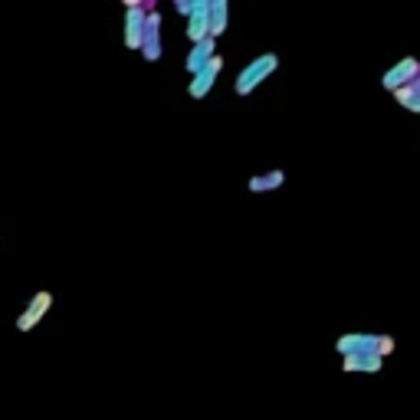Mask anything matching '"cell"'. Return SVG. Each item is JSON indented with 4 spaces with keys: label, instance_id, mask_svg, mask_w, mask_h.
I'll use <instances>...</instances> for the list:
<instances>
[{
    "label": "cell",
    "instance_id": "6da1fadb",
    "mask_svg": "<svg viewBox=\"0 0 420 420\" xmlns=\"http://www.w3.org/2000/svg\"><path fill=\"white\" fill-rule=\"evenodd\" d=\"M276 66H280V56H276V53L256 56L253 63H247L243 69H240L237 82H233V92H237V96H249L253 89H259L273 73H276Z\"/></svg>",
    "mask_w": 420,
    "mask_h": 420
},
{
    "label": "cell",
    "instance_id": "7a4b0ae2",
    "mask_svg": "<svg viewBox=\"0 0 420 420\" xmlns=\"http://www.w3.org/2000/svg\"><path fill=\"white\" fill-rule=\"evenodd\" d=\"M138 53L145 56V63H158L161 59V13L148 10L145 13V27H141V43Z\"/></svg>",
    "mask_w": 420,
    "mask_h": 420
},
{
    "label": "cell",
    "instance_id": "3957f363",
    "mask_svg": "<svg viewBox=\"0 0 420 420\" xmlns=\"http://www.w3.org/2000/svg\"><path fill=\"white\" fill-rule=\"evenodd\" d=\"M220 69H224V56H210L207 59V66L204 69H197L191 79H187V96L191 99H207V92L214 89V82H217V75H220Z\"/></svg>",
    "mask_w": 420,
    "mask_h": 420
},
{
    "label": "cell",
    "instance_id": "277c9868",
    "mask_svg": "<svg viewBox=\"0 0 420 420\" xmlns=\"http://www.w3.org/2000/svg\"><path fill=\"white\" fill-rule=\"evenodd\" d=\"M50 305H53V292L40 289L30 299V305L20 312V319H17V332H30V328H36V325H40V319L50 312Z\"/></svg>",
    "mask_w": 420,
    "mask_h": 420
},
{
    "label": "cell",
    "instance_id": "5b68a950",
    "mask_svg": "<svg viewBox=\"0 0 420 420\" xmlns=\"http://www.w3.org/2000/svg\"><path fill=\"white\" fill-rule=\"evenodd\" d=\"M410 79H420V66H417V59H414V56H404L400 63H394L388 73L381 75V86L391 92V89L404 86V82H410Z\"/></svg>",
    "mask_w": 420,
    "mask_h": 420
},
{
    "label": "cell",
    "instance_id": "8992f818",
    "mask_svg": "<svg viewBox=\"0 0 420 420\" xmlns=\"http://www.w3.org/2000/svg\"><path fill=\"white\" fill-rule=\"evenodd\" d=\"M145 7H125V50L138 53V43H141V27H145Z\"/></svg>",
    "mask_w": 420,
    "mask_h": 420
},
{
    "label": "cell",
    "instance_id": "52a82bcc",
    "mask_svg": "<svg viewBox=\"0 0 420 420\" xmlns=\"http://www.w3.org/2000/svg\"><path fill=\"white\" fill-rule=\"evenodd\" d=\"M217 53V40L214 36H204V40H197V43H191V53H187V59H184V69H187V75H194L197 69H204L207 59Z\"/></svg>",
    "mask_w": 420,
    "mask_h": 420
},
{
    "label": "cell",
    "instance_id": "ba28073f",
    "mask_svg": "<svg viewBox=\"0 0 420 420\" xmlns=\"http://www.w3.org/2000/svg\"><path fill=\"white\" fill-rule=\"evenodd\" d=\"M384 358L375 355V352H352V355H342V371H365V375H375L381 371Z\"/></svg>",
    "mask_w": 420,
    "mask_h": 420
},
{
    "label": "cell",
    "instance_id": "9c48e42d",
    "mask_svg": "<svg viewBox=\"0 0 420 420\" xmlns=\"http://www.w3.org/2000/svg\"><path fill=\"white\" fill-rule=\"evenodd\" d=\"M377 348V335H368V332H352V335H342L335 342V352L338 355H352V352H375Z\"/></svg>",
    "mask_w": 420,
    "mask_h": 420
},
{
    "label": "cell",
    "instance_id": "30bf717a",
    "mask_svg": "<svg viewBox=\"0 0 420 420\" xmlns=\"http://www.w3.org/2000/svg\"><path fill=\"white\" fill-rule=\"evenodd\" d=\"M184 33H187V40H191V43H197V40L210 36L207 7H191V10H187V27H184Z\"/></svg>",
    "mask_w": 420,
    "mask_h": 420
},
{
    "label": "cell",
    "instance_id": "8fae6325",
    "mask_svg": "<svg viewBox=\"0 0 420 420\" xmlns=\"http://www.w3.org/2000/svg\"><path fill=\"white\" fill-rule=\"evenodd\" d=\"M207 20H210V36H220L230 23V0H207Z\"/></svg>",
    "mask_w": 420,
    "mask_h": 420
},
{
    "label": "cell",
    "instance_id": "7c38bea8",
    "mask_svg": "<svg viewBox=\"0 0 420 420\" xmlns=\"http://www.w3.org/2000/svg\"><path fill=\"white\" fill-rule=\"evenodd\" d=\"M391 96H394L398 106L407 108V112H420V79H410V82H404V86L391 89Z\"/></svg>",
    "mask_w": 420,
    "mask_h": 420
},
{
    "label": "cell",
    "instance_id": "4fadbf2b",
    "mask_svg": "<svg viewBox=\"0 0 420 420\" xmlns=\"http://www.w3.org/2000/svg\"><path fill=\"white\" fill-rule=\"evenodd\" d=\"M282 184H286V174L282 171H266V174H253L247 181V187H249V194H266V191H276Z\"/></svg>",
    "mask_w": 420,
    "mask_h": 420
},
{
    "label": "cell",
    "instance_id": "5bb4252c",
    "mask_svg": "<svg viewBox=\"0 0 420 420\" xmlns=\"http://www.w3.org/2000/svg\"><path fill=\"white\" fill-rule=\"evenodd\" d=\"M391 352H394V338H391V335H377V348H375V355L388 358Z\"/></svg>",
    "mask_w": 420,
    "mask_h": 420
},
{
    "label": "cell",
    "instance_id": "9a60e30c",
    "mask_svg": "<svg viewBox=\"0 0 420 420\" xmlns=\"http://www.w3.org/2000/svg\"><path fill=\"white\" fill-rule=\"evenodd\" d=\"M174 10L181 13V17H187V10H191V0H174Z\"/></svg>",
    "mask_w": 420,
    "mask_h": 420
},
{
    "label": "cell",
    "instance_id": "2e32d148",
    "mask_svg": "<svg viewBox=\"0 0 420 420\" xmlns=\"http://www.w3.org/2000/svg\"><path fill=\"white\" fill-rule=\"evenodd\" d=\"M151 7H154V0H145V10H151Z\"/></svg>",
    "mask_w": 420,
    "mask_h": 420
}]
</instances>
